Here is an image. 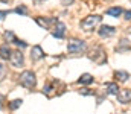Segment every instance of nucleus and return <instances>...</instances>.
Instances as JSON below:
<instances>
[{
  "label": "nucleus",
  "instance_id": "nucleus-1",
  "mask_svg": "<svg viewBox=\"0 0 131 114\" xmlns=\"http://www.w3.org/2000/svg\"><path fill=\"white\" fill-rule=\"evenodd\" d=\"M20 84L26 88H34L37 85V78H35V73L31 72V70H26L20 75Z\"/></svg>",
  "mask_w": 131,
  "mask_h": 114
},
{
  "label": "nucleus",
  "instance_id": "nucleus-2",
  "mask_svg": "<svg viewBox=\"0 0 131 114\" xmlns=\"http://www.w3.org/2000/svg\"><path fill=\"white\" fill-rule=\"evenodd\" d=\"M89 56H90V59H92L93 62H96V64H104V62L107 61V55H105V50H104L102 46H96V47L92 50V53H90Z\"/></svg>",
  "mask_w": 131,
  "mask_h": 114
},
{
  "label": "nucleus",
  "instance_id": "nucleus-3",
  "mask_svg": "<svg viewBox=\"0 0 131 114\" xmlns=\"http://www.w3.org/2000/svg\"><path fill=\"white\" fill-rule=\"evenodd\" d=\"M101 20H102L101 15H89V17H85V18L81 21V28H82L84 31H92L98 23H101Z\"/></svg>",
  "mask_w": 131,
  "mask_h": 114
},
{
  "label": "nucleus",
  "instance_id": "nucleus-4",
  "mask_svg": "<svg viewBox=\"0 0 131 114\" xmlns=\"http://www.w3.org/2000/svg\"><path fill=\"white\" fill-rule=\"evenodd\" d=\"M84 49H85V43H84V41L75 40V38L69 41V46H67L69 53H79V52H82Z\"/></svg>",
  "mask_w": 131,
  "mask_h": 114
},
{
  "label": "nucleus",
  "instance_id": "nucleus-5",
  "mask_svg": "<svg viewBox=\"0 0 131 114\" xmlns=\"http://www.w3.org/2000/svg\"><path fill=\"white\" fill-rule=\"evenodd\" d=\"M9 61H11V64H12L14 67H21L23 62H25L23 53H21L20 50H14V52H11V55H9Z\"/></svg>",
  "mask_w": 131,
  "mask_h": 114
},
{
  "label": "nucleus",
  "instance_id": "nucleus-6",
  "mask_svg": "<svg viewBox=\"0 0 131 114\" xmlns=\"http://www.w3.org/2000/svg\"><path fill=\"white\" fill-rule=\"evenodd\" d=\"M116 96H117V100L121 104H128V102H131V90H128V88L121 90Z\"/></svg>",
  "mask_w": 131,
  "mask_h": 114
},
{
  "label": "nucleus",
  "instance_id": "nucleus-7",
  "mask_svg": "<svg viewBox=\"0 0 131 114\" xmlns=\"http://www.w3.org/2000/svg\"><path fill=\"white\" fill-rule=\"evenodd\" d=\"M43 56H44L43 49H41L40 46H34L32 50H31V59H32V61H38V59H41Z\"/></svg>",
  "mask_w": 131,
  "mask_h": 114
},
{
  "label": "nucleus",
  "instance_id": "nucleus-8",
  "mask_svg": "<svg viewBox=\"0 0 131 114\" xmlns=\"http://www.w3.org/2000/svg\"><path fill=\"white\" fill-rule=\"evenodd\" d=\"M66 34V24L61 21H57V26H55V31H53V37L55 38H63Z\"/></svg>",
  "mask_w": 131,
  "mask_h": 114
},
{
  "label": "nucleus",
  "instance_id": "nucleus-9",
  "mask_svg": "<svg viewBox=\"0 0 131 114\" xmlns=\"http://www.w3.org/2000/svg\"><path fill=\"white\" fill-rule=\"evenodd\" d=\"M114 32H116V29H114L113 26H107V24H105V26H102V28L99 29V35H101L102 38H104V37H105V38L111 37V35H114Z\"/></svg>",
  "mask_w": 131,
  "mask_h": 114
},
{
  "label": "nucleus",
  "instance_id": "nucleus-10",
  "mask_svg": "<svg viewBox=\"0 0 131 114\" xmlns=\"http://www.w3.org/2000/svg\"><path fill=\"white\" fill-rule=\"evenodd\" d=\"M35 21H37L41 28L47 29L50 23H57V18H41V17H37V18H35Z\"/></svg>",
  "mask_w": 131,
  "mask_h": 114
},
{
  "label": "nucleus",
  "instance_id": "nucleus-11",
  "mask_svg": "<svg viewBox=\"0 0 131 114\" xmlns=\"http://www.w3.org/2000/svg\"><path fill=\"white\" fill-rule=\"evenodd\" d=\"M9 55H11V49H9V46H8V44L0 46V56H2L3 59H8Z\"/></svg>",
  "mask_w": 131,
  "mask_h": 114
},
{
  "label": "nucleus",
  "instance_id": "nucleus-12",
  "mask_svg": "<svg viewBox=\"0 0 131 114\" xmlns=\"http://www.w3.org/2000/svg\"><path fill=\"white\" fill-rule=\"evenodd\" d=\"M105 88H107V93H108V94H117V93H119V91H117V90H119V87H117V84H114V82L107 84V87H105Z\"/></svg>",
  "mask_w": 131,
  "mask_h": 114
},
{
  "label": "nucleus",
  "instance_id": "nucleus-13",
  "mask_svg": "<svg viewBox=\"0 0 131 114\" xmlns=\"http://www.w3.org/2000/svg\"><path fill=\"white\" fill-rule=\"evenodd\" d=\"M78 82H79V84H92V82H93V76L89 75V73H84V75L78 79Z\"/></svg>",
  "mask_w": 131,
  "mask_h": 114
},
{
  "label": "nucleus",
  "instance_id": "nucleus-14",
  "mask_svg": "<svg viewBox=\"0 0 131 114\" xmlns=\"http://www.w3.org/2000/svg\"><path fill=\"white\" fill-rule=\"evenodd\" d=\"M107 14L111 17H119L122 14V8H110V9H107Z\"/></svg>",
  "mask_w": 131,
  "mask_h": 114
},
{
  "label": "nucleus",
  "instance_id": "nucleus-15",
  "mask_svg": "<svg viewBox=\"0 0 131 114\" xmlns=\"http://www.w3.org/2000/svg\"><path fill=\"white\" fill-rule=\"evenodd\" d=\"M114 76H116L121 82H125V81L130 78V75H128L127 72H116V73H114Z\"/></svg>",
  "mask_w": 131,
  "mask_h": 114
},
{
  "label": "nucleus",
  "instance_id": "nucleus-16",
  "mask_svg": "<svg viewBox=\"0 0 131 114\" xmlns=\"http://www.w3.org/2000/svg\"><path fill=\"white\" fill-rule=\"evenodd\" d=\"M124 49H125V50H130V49H131V46L127 43V40H122V41H121V46L117 47V50H119V52H122Z\"/></svg>",
  "mask_w": 131,
  "mask_h": 114
},
{
  "label": "nucleus",
  "instance_id": "nucleus-17",
  "mask_svg": "<svg viewBox=\"0 0 131 114\" xmlns=\"http://www.w3.org/2000/svg\"><path fill=\"white\" fill-rule=\"evenodd\" d=\"M20 105H21V99H15V100H12V102L9 104V108H11V110H17Z\"/></svg>",
  "mask_w": 131,
  "mask_h": 114
},
{
  "label": "nucleus",
  "instance_id": "nucleus-18",
  "mask_svg": "<svg viewBox=\"0 0 131 114\" xmlns=\"http://www.w3.org/2000/svg\"><path fill=\"white\" fill-rule=\"evenodd\" d=\"M14 11H15V14H20V15H26V12H28L25 6H18V8H15Z\"/></svg>",
  "mask_w": 131,
  "mask_h": 114
},
{
  "label": "nucleus",
  "instance_id": "nucleus-19",
  "mask_svg": "<svg viewBox=\"0 0 131 114\" xmlns=\"http://www.w3.org/2000/svg\"><path fill=\"white\" fill-rule=\"evenodd\" d=\"M12 41H14V44H17V46H20V47H21V49H25V47H26V46H28V44H26V43H25V41H21V40H18V38H14V40H12Z\"/></svg>",
  "mask_w": 131,
  "mask_h": 114
},
{
  "label": "nucleus",
  "instance_id": "nucleus-20",
  "mask_svg": "<svg viewBox=\"0 0 131 114\" xmlns=\"http://www.w3.org/2000/svg\"><path fill=\"white\" fill-rule=\"evenodd\" d=\"M3 78H5V66L0 62V81H2Z\"/></svg>",
  "mask_w": 131,
  "mask_h": 114
},
{
  "label": "nucleus",
  "instance_id": "nucleus-21",
  "mask_svg": "<svg viewBox=\"0 0 131 114\" xmlns=\"http://www.w3.org/2000/svg\"><path fill=\"white\" fill-rule=\"evenodd\" d=\"M5 38H6V40H14L15 37H14V34L9 31V32H5Z\"/></svg>",
  "mask_w": 131,
  "mask_h": 114
},
{
  "label": "nucleus",
  "instance_id": "nucleus-22",
  "mask_svg": "<svg viewBox=\"0 0 131 114\" xmlns=\"http://www.w3.org/2000/svg\"><path fill=\"white\" fill-rule=\"evenodd\" d=\"M8 14H9V11H0V20H3Z\"/></svg>",
  "mask_w": 131,
  "mask_h": 114
},
{
  "label": "nucleus",
  "instance_id": "nucleus-23",
  "mask_svg": "<svg viewBox=\"0 0 131 114\" xmlns=\"http://www.w3.org/2000/svg\"><path fill=\"white\" fill-rule=\"evenodd\" d=\"M61 3H63L64 6H69V5H72V3H73V0H61Z\"/></svg>",
  "mask_w": 131,
  "mask_h": 114
},
{
  "label": "nucleus",
  "instance_id": "nucleus-24",
  "mask_svg": "<svg viewBox=\"0 0 131 114\" xmlns=\"http://www.w3.org/2000/svg\"><path fill=\"white\" fill-rule=\"evenodd\" d=\"M81 93H82V94H93V91H89V88H84V90H81Z\"/></svg>",
  "mask_w": 131,
  "mask_h": 114
},
{
  "label": "nucleus",
  "instance_id": "nucleus-25",
  "mask_svg": "<svg viewBox=\"0 0 131 114\" xmlns=\"http://www.w3.org/2000/svg\"><path fill=\"white\" fill-rule=\"evenodd\" d=\"M125 18L127 20H131V11H125Z\"/></svg>",
  "mask_w": 131,
  "mask_h": 114
},
{
  "label": "nucleus",
  "instance_id": "nucleus-26",
  "mask_svg": "<svg viewBox=\"0 0 131 114\" xmlns=\"http://www.w3.org/2000/svg\"><path fill=\"white\" fill-rule=\"evenodd\" d=\"M0 2H8V0H0Z\"/></svg>",
  "mask_w": 131,
  "mask_h": 114
},
{
  "label": "nucleus",
  "instance_id": "nucleus-27",
  "mask_svg": "<svg viewBox=\"0 0 131 114\" xmlns=\"http://www.w3.org/2000/svg\"><path fill=\"white\" fill-rule=\"evenodd\" d=\"M0 108H2V104H0Z\"/></svg>",
  "mask_w": 131,
  "mask_h": 114
}]
</instances>
